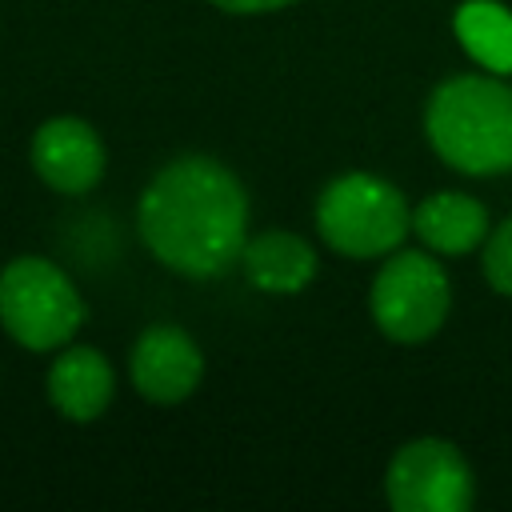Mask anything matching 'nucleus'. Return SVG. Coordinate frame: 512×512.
Returning a JSON list of instances; mask_svg holds the SVG:
<instances>
[{
	"label": "nucleus",
	"instance_id": "nucleus-1",
	"mask_svg": "<svg viewBox=\"0 0 512 512\" xmlns=\"http://www.w3.org/2000/svg\"><path fill=\"white\" fill-rule=\"evenodd\" d=\"M144 248L188 280L224 276L248 240V192L212 156H176L144 188L136 208Z\"/></svg>",
	"mask_w": 512,
	"mask_h": 512
},
{
	"label": "nucleus",
	"instance_id": "nucleus-2",
	"mask_svg": "<svg viewBox=\"0 0 512 512\" xmlns=\"http://www.w3.org/2000/svg\"><path fill=\"white\" fill-rule=\"evenodd\" d=\"M432 152L464 176L512 172V84L496 72H460L436 84L424 108Z\"/></svg>",
	"mask_w": 512,
	"mask_h": 512
},
{
	"label": "nucleus",
	"instance_id": "nucleus-3",
	"mask_svg": "<svg viewBox=\"0 0 512 512\" xmlns=\"http://www.w3.org/2000/svg\"><path fill=\"white\" fill-rule=\"evenodd\" d=\"M316 228L332 252L348 260H376L404 244L412 232V212L392 180L344 172L316 196Z\"/></svg>",
	"mask_w": 512,
	"mask_h": 512
},
{
	"label": "nucleus",
	"instance_id": "nucleus-4",
	"mask_svg": "<svg viewBox=\"0 0 512 512\" xmlns=\"http://www.w3.org/2000/svg\"><path fill=\"white\" fill-rule=\"evenodd\" d=\"M88 304L72 276L48 256H16L0 268V328L28 352L72 344Z\"/></svg>",
	"mask_w": 512,
	"mask_h": 512
},
{
	"label": "nucleus",
	"instance_id": "nucleus-5",
	"mask_svg": "<svg viewBox=\"0 0 512 512\" xmlns=\"http://www.w3.org/2000/svg\"><path fill=\"white\" fill-rule=\"evenodd\" d=\"M448 308H452V288L436 256L416 248H396L384 256L368 288V312L388 340L396 344L432 340L444 328Z\"/></svg>",
	"mask_w": 512,
	"mask_h": 512
},
{
	"label": "nucleus",
	"instance_id": "nucleus-6",
	"mask_svg": "<svg viewBox=\"0 0 512 512\" xmlns=\"http://www.w3.org/2000/svg\"><path fill=\"white\" fill-rule=\"evenodd\" d=\"M384 496L392 512H468L476 500L472 464L444 436H416L388 460Z\"/></svg>",
	"mask_w": 512,
	"mask_h": 512
},
{
	"label": "nucleus",
	"instance_id": "nucleus-7",
	"mask_svg": "<svg viewBox=\"0 0 512 512\" xmlns=\"http://www.w3.org/2000/svg\"><path fill=\"white\" fill-rule=\"evenodd\" d=\"M32 168L60 196H84L100 184L108 152L100 132L80 116H52L32 136Z\"/></svg>",
	"mask_w": 512,
	"mask_h": 512
},
{
	"label": "nucleus",
	"instance_id": "nucleus-8",
	"mask_svg": "<svg viewBox=\"0 0 512 512\" xmlns=\"http://www.w3.org/2000/svg\"><path fill=\"white\" fill-rule=\"evenodd\" d=\"M132 384L152 404H180L204 380V352L180 324H152L132 344Z\"/></svg>",
	"mask_w": 512,
	"mask_h": 512
},
{
	"label": "nucleus",
	"instance_id": "nucleus-9",
	"mask_svg": "<svg viewBox=\"0 0 512 512\" xmlns=\"http://www.w3.org/2000/svg\"><path fill=\"white\" fill-rule=\"evenodd\" d=\"M116 396L112 364L92 344H64L48 368V400L72 424H92Z\"/></svg>",
	"mask_w": 512,
	"mask_h": 512
},
{
	"label": "nucleus",
	"instance_id": "nucleus-10",
	"mask_svg": "<svg viewBox=\"0 0 512 512\" xmlns=\"http://www.w3.org/2000/svg\"><path fill=\"white\" fill-rule=\"evenodd\" d=\"M240 272L260 292L296 296L316 276V252H312V244L304 236H296L288 228H268V232L244 240Z\"/></svg>",
	"mask_w": 512,
	"mask_h": 512
},
{
	"label": "nucleus",
	"instance_id": "nucleus-11",
	"mask_svg": "<svg viewBox=\"0 0 512 512\" xmlns=\"http://www.w3.org/2000/svg\"><path fill=\"white\" fill-rule=\"evenodd\" d=\"M412 232L436 256H464L488 236V208L468 192H432L412 208Z\"/></svg>",
	"mask_w": 512,
	"mask_h": 512
},
{
	"label": "nucleus",
	"instance_id": "nucleus-12",
	"mask_svg": "<svg viewBox=\"0 0 512 512\" xmlns=\"http://www.w3.org/2000/svg\"><path fill=\"white\" fill-rule=\"evenodd\" d=\"M456 40L464 44V52L496 76L512 72V12L496 0H464L456 8Z\"/></svg>",
	"mask_w": 512,
	"mask_h": 512
},
{
	"label": "nucleus",
	"instance_id": "nucleus-13",
	"mask_svg": "<svg viewBox=\"0 0 512 512\" xmlns=\"http://www.w3.org/2000/svg\"><path fill=\"white\" fill-rule=\"evenodd\" d=\"M480 268H484L488 288H496L500 296H512V216L500 220L484 236V244H480Z\"/></svg>",
	"mask_w": 512,
	"mask_h": 512
},
{
	"label": "nucleus",
	"instance_id": "nucleus-14",
	"mask_svg": "<svg viewBox=\"0 0 512 512\" xmlns=\"http://www.w3.org/2000/svg\"><path fill=\"white\" fill-rule=\"evenodd\" d=\"M216 4L220 12H232V16H260V12H276V8H288L296 0H208Z\"/></svg>",
	"mask_w": 512,
	"mask_h": 512
}]
</instances>
